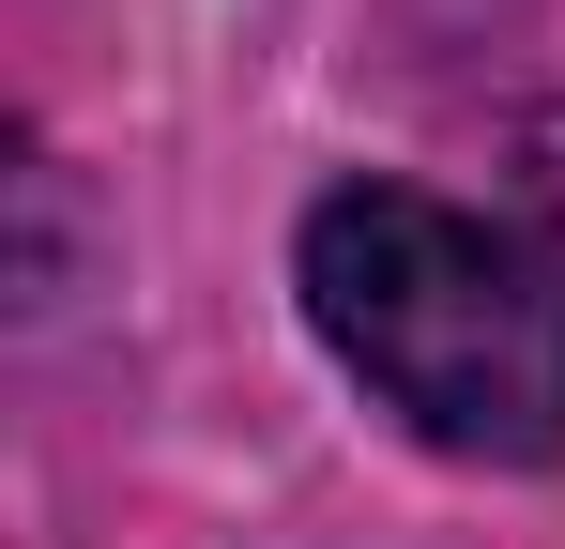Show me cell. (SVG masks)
Listing matches in <instances>:
<instances>
[{"instance_id":"obj_1","label":"cell","mask_w":565,"mask_h":549,"mask_svg":"<svg viewBox=\"0 0 565 549\" xmlns=\"http://www.w3.org/2000/svg\"><path fill=\"white\" fill-rule=\"evenodd\" d=\"M306 321L413 443L535 473L565 458V260L413 183H337L306 214Z\"/></svg>"},{"instance_id":"obj_2","label":"cell","mask_w":565,"mask_h":549,"mask_svg":"<svg viewBox=\"0 0 565 549\" xmlns=\"http://www.w3.org/2000/svg\"><path fill=\"white\" fill-rule=\"evenodd\" d=\"M535 183H551V214H565V138H551V169H535Z\"/></svg>"}]
</instances>
